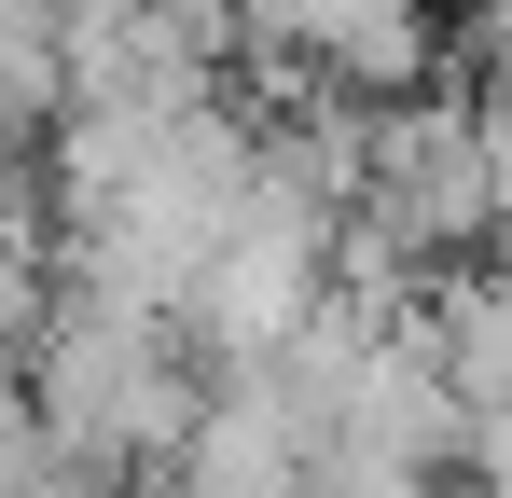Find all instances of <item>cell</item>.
<instances>
[{
  "label": "cell",
  "instance_id": "obj_2",
  "mask_svg": "<svg viewBox=\"0 0 512 498\" xmlns=\"http://www.w3.org/2000/svg\"><path fill=\"white\" fill-rule=\"evenodd\" d=\"M333 457H388V471H429V485H443V471H471V402H457V374H443L429 319H402L374 360H360Z\"/></svg>",
  "mask_w": 512,
  "mask_h": 498
},
{
  "label": "cell",
  "instance_id": "obj_3",
  "mask_svg": "<svg viewBox=\"0 0 512 498\" xmlns=\"http://www.w3.org/2000/svg\"><path fill=\"white\" fill-rule=\"evenodd\" d=\"M429 346H443V374H457L471 415H512V249L429 277Z\"/></svg>",
  "mask_w": 512,
  "mask_h": 498
},
{
  "label": "cell",
  "instance_id": "obj_1",
  "mask_svg": "<svg viewBox=\"0 0 512 498\" xmlns=\"http://www.w3.org/2000/svg\"><path fill=\"white\" fill-rule=\"evenodd\" d=\"M360 236H388L416 277H457L499 249V180H485V125L471 97H402L374 111V153H360Z\"/></svg>",
  "mask_w": 512,
  "mask_h": 498
},
{
  "label": "cell",
  "instance_id": "obj_4",
  "mask_svg": "<svg viewBox=\"0 0 512 498\" xmlns=\"http://www.w3.org/2000/svg\"><path fill=\"white\" fill-rule=\"evenodd\" d=\"M305 498H443V485H429V471H388V457H319Z\"/></svg>",
  "mask_w": 512,
  "mask_h": 498
}]
</instances>
